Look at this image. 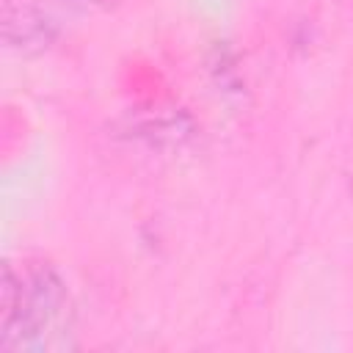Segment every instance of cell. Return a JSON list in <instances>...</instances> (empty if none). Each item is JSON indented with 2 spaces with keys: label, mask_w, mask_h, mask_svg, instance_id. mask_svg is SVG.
Masks as SVG:
<instances>
[{
  "label": "cell",
  "mask_w": 353,
  "mask_h": 353,
  "mask_svg": "<svg viewBox=\"0 0 353 353\" xmlns=\"http://www.w3.org/2000/svg\"><path fill=\"white\" fill-rule=\"evenodd\" d=\"M74 303L55 265L25 259L3 265L0 353H47L72 347Z\"/></svg>",
  "instance_id": "cell-1"
}]
</instances>
